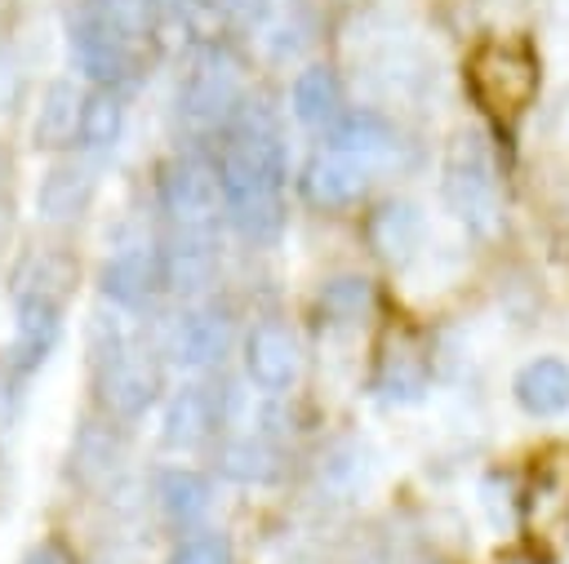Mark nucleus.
<instances>
[{
  "label": "nucleus",
  "instance_id": "obj_1",
  "mask_svg": "<svg viewBox=\"0 0 569 564\" xmlns=\"http://www.w3.org/2000/svg\"><path fill=\"white\" fill-rule=\"evenodd\" d=\"M218 187L227 200V213L236 218V226L249 240H276L284 226V204H280V187H284V151L276 142V133L267 124H244L218 164Z\"/></svg>",
  "mask_w": 569,
  "mask_h": 564
},
{
  "label": "nucleus",
  "instance_id": "obj_2",
  "mask_svg": "<svg viewBox=\"0 0 569 564\" xmlns=\"http://www.w3.org/2000/svg\"><path fill=\"white\" fill-rule=\"evenodd\" d=\"M467 84L476 102L493 115H516L538 93V58L525 40H489L467 62Z\"/></svg>",
  "mask_w": 569,
  "mask_h": 564
},
{
  "label": "nucleus",
  "instance_id": "obj_3",
  "mask_svg": "<svg viewBox=\"0 0 569 564\" xmlns=\"http://www.w3.org/2000/svg\"><path fill=\"white\" fill-rule=\"evenodd\" d=\"M440 195L449 204V213L458 222H467L471 231H493L498 226V173L489 160V147L480 133H462L449 155H445V178H440Z\"/></svg>",
  "mask_w": 569,
  "mask_h": 564
},
{
  "label": "nucleus",
  "instance_id": "obj_4",
  "mask_svg": "<svg viewBox=\"0 0 569 564\" xmlns=\"http://www.w3.org/2000/svg\"><path fill=\"white\" fill-rule=\"evenodd\" d=\"M71 49L80 58V67L93 75V80H124L129 67H133V36L107 18L102 4H89L76 22V36H71Z\"/></svg>",
  "mask_w": 569,
  "mask_h": 564
},
{
  "label": "nucleus",
  "instance_id": "obj_5",
  "mask_svg": "<svg viewBox=\"0 0 569 564\" xmlns=\"http://www.w3.org/2000/svg\"><path fill=\"white\" fill-rule=\"evenodd\" d=\"M218 195H222L218 173L200 160H178L160 182V200L182 226H204L218 213Z\"/></svg>",
  "mask_w": 569,
  "mask_h": 564
},
{
  "label": "nucleus",
  "instance_id": "obj_6",
  "mask_svg": "<svg viewBox=\"0 0 569 564\" xmlns=\"http://www.w3.org/2000/svg\"><path fill=\"white\" fill-rule=\"evenodd\" d=\"M298 342L284 324H258L244 342V369L262 391H289L298 377Z\"/></svg>",
  "mask_w": 569,
  "mask_h": 564
},
{
  "label": "nucleus",
  "instance_id": "obj_7",
  "mask_svg": "<svg viewBox=\"0 0 569 564\" xmlns=\"http://www.w3.org/2000/svg\"><path fill=\"white\" fill-rule=\"evenodd\" d=\"M511 395L516 404L529 413V417H560L569 409V364L560 355H538L529 360L516 382H511Z\"/></svg>",
  "mask_w": 569,
  "mask_h": 564
},
{
  "label": "nucleus",
  "instance_id": "obj_8",
  "mask_svg": "<svg viewBox=\"0 0 569 564\" xmlns=\"http://www.w3.org/2000/svg\"><path fill=\"white\" fill-rule=\"evenodd\" d=\"M365 182H369L365 164L351 160V155H338V151L316 155V160L307 164V173H302V191H307V200L320 204V209L356 204V200L365 195Z\"/></svg>",
  "mask_w": 569,
  "mask_h": 564
},
{
  "label": "nucleus",
  "instance_id": "obj_9",
  "mask_svg": "<svg viewBox=\"0 0 569 564\" xmlns=\"http://www.w3.org/2000/svg\"><path fill=\"white\" fill-rule=\"evenodd\" d=\"M329 147L338 151V155H351V160H378V155H387L391 147H396V133H391V124L378 115V111H369V107H356V111H338L333 120H329Z\"/></svg>",
  "mask_w": 569,
  "mask_h": 564
},
{
  "label": "nucleus",
  "instance_id": "obj_10",
  "mask_svg": "<svg viewBox=\"0 0 569 564\" xmlns=\"http://www.w3.org/2000/svg\"><path fill=\"white\" fill-rule=\"evenodd\" d=\"M369 240L387 262H409L422 244V213L409 200H387L369 222Z\"/></svg>",
  "mask_w": 569,
  "mask_h": 564
},
{
  "label": "nucleus",
  "instance_id": "obj_11",
  "mask_svg": "<svg viewBox=\"0 0 569 564\" xmlns=\"http://www.w3.org/2000/svg\"><path fill=\"white\" fill-rule=\"evenodd\" d=\"M107 293L124 306H142L160 284H164V271H160V258L147 253V249H124L111 258L107 266Z\"/></svg>",
  "mask_w": 569,
  "mask_h": 564
},
{
  "label": "nucleus",
  "instance_id": "obj_12",
  "mask_svg": "<svg viewBox=\"0 0 569 564\" xmlns=\"http://www.w3.org/2000/svg\"><path fill=\"white\" fill-rule=\"evenodd\" d=\"M427 382H431V369H427V355H422L413 342H396V346L382 355V364H378V391H382L387 400H396V404L422 400Z\"/></svg>",
  "mask_w": 569,
  "mask_h": 564
},
{
  "label": "nucleus",
  "instance_id": "obj_13",
  "mask_svg": "<svg viewBox=\"0 0 569 564\" xmlns=\"http://www.w3.org/2000/svg\"><path fill=\"white\" fill-rule=\"evenodd\" d=\"M213 431V395L204 386H182L164 409V440L173 449H191Z\"/></svg>",
  "mask_w": 569,
  "mask_h": 564
},
{
  "label": "nucleus",
  "instance_id": "obj_14",
  "mask_svg": "<svg viewBox=\"0 0 569 564\" xmlns=\"http://www.w3.org/2000/svg\"><path fill=\"white\" fill-rule=\"evenodd\" d=\"M529 520L547 533L569 520V453H556L538 466L533 493H529Z\"/></svg>",
  "mask_w": 569,
  "mask_h": 564
},
{
  "label": "nucleus",
  "instance_id": "obj_15",
  "mask_svg": "<svg viewBox=\"0 0 569 564\" xmlns=\"http://www.w3.org/2000/svg\"><path fill=\"white\" fill-rule=\"evenodd\" d=\"M236 98H240V84H236V75H231L227 67H204V71H196V80H191L187 93H182L191 120H218L222 111L236 107Z\"/></svg>",
  "mask_w": 569,
  "mask_h": 564
},
{
  "label": "nucleus",
  "instance_id": "obj_16",
  "mask_svg": "<svg viewBox=\"0 0 569 564\" xmlns=\"http://www.w3.org/2000/svg\"><path fill=\"white\" fill-rule=\"evenodd\" d=\"M293 115L302 120V124H329L333 115H338V107H342V93H338V80H333V71H325V67H311V71H302L298 80H293Z\"/></svg>",
  "mask_w": 569,
  "mask_h": 564
},
{
  "label": "nucleus",
  "instance_id": "obj_17",
  "mask_svg": "<svg viewBox=\"0 0 569 564\" xmlns=\"http://www.w3.org/2000/svg\"><path fill=\"white\" fill-rule=\"evenodd\" d=\"M227 351V320L218 315H187L178 329H173V355L182 364H209Z\"/></svg>",
  "mask_w": 569,
  "mask_h": 564
},
{
  "label": "nucleus",
  "instance_id": "obj_18",
  "mask_svg": "<svg viewBox=\"0 0 569 564\" xmlns=\"http://www.w3.org/2000/svg\"><path fill=\"white\" fill-rule=\"evenodd\" d=\"M80 107H84V98H80L71 84H49L44 98H40L36 138H40V142H67V138H76Z\"/></svg>",
  "mask_w": 569,
  "mask_h": 564
},
{
  "label": "nucleus",
  "instance_id": "obj_19",
  "mask_svg": "<svg viewBox=\"0 0 569 564\" xmlns=\"http://www.w3.org/2000/svg\"><path fill=\"white\" fill-rule=\"evenodd\" d=\"M151 395H156V373H151L142 360H120V364L111 369V377H107V400H111V409L138 413V409L151 404Z\"/></svg>",
  "mask_w": 569,
  "mask_h": 564
},
{
  "label": "nucleus",
  "instance_id": "obj_20",
  "mask_svg": "<svg viewBox=\"0 0 569 564\" xmlns=\"http://www.w3.org/2000/svg\"><path fill=\"white\" fill-rule=\"evenodd\" d=\"M160 497H164V511L187 524V520L209 511V480L196 471H169L160 480Z\"/></svg>",
  "mask_w": 569,
  "mask_h": 564
},
{
  "label": "nucleus",
  "instance_id": "obj_21",
  "mask_svg": "<svg viewBox=\"0 0 569 564\" xmlns=\"http://www.w3.org/2000/svg\"><path fill=\"white\" fill-rule=\"evenodd\" d=\"M120 102L111 98V93H93V98H84V107H80V124H76V133H80V142L84 147H111L116 138H120Z\"/></svg>",
  "mask_w": 569,
  "mask_h": 564
},
{
  "label": "nucleus",
  "instance_id": "obj_22",
  "mask_svg": "<svg viewBox=\"0 0 569 564\" xmlns=\"http://www.w3.org/2000/svg\"><path fill=\"white\" fill-rule=\"evenodd\" d=\"M160 271H164V280H169L173 289H200V284L209 280V271H213V258H209L204 244H178V249L160 262Z\"/></svg>",
  "mask_w": 569,
  "mask_h": 564
},
{
  "label": "nucleus",
  "instance_id": "obj_23",
  "mask_svg": "<svg viewBox=\"0 0 569 564\" xmlns=\"http://www.w3.org/2000/svg\"><path fill=\"white\" fill-rule=\"evenodd\" d=\"M320 306L333 315V320H356L365 306H369V280H360V275H342V280H333V284H325V293H320Z\"/></svg>",
  "mask_w": 569,
  "mask_h": 564
},
{
  "label": "nucleus",
  "instance_id": "obj_24",
  "mask_svg": "<svg viewBox=\"0 0 569 564\" xmlns=\"http://www.w3.org/2000/svg\"><path fill=\"white\" fill-rule=\"evenodd\" d=\"M227 475H236V480H267L271 475V453L262 444H253V440L231 444L227 449Z\"/></svg>",
  "mask_w": 569,
  "mask_h": 564
},
{
  "label": "nucleus",
  "instance_id": "obj_25",
  "mask_svg": "<svg viewBox=\"0 0 569 564\" xmlns=\"http://www.w3.org/2000/svg\"><path fill=\"white\" fill-rule=\"evenodd\" d=\"M173 564H231V551L222 537H209V533H196L178 546V560Z\"/></svg>",
  "mask_w": 569,
  "mask_h": 564
},
{
  "label": "nucleus",
  "instance_id": "obj_26",
  "mask_svg": "<svg viewBox=\"0 0 569 564\" xmlns=\"http://www.w3.org/2000/svg\"><path fill=\"white\" fill-rule=\"evenodd\" d=\"M480 502H485V511H489V524L493 528H511V484L502 480V475H489L485 484H480Z\"/></svg>",
  "mask_w": 569,
  "mask_h": 564
},
{
  "label": "nucleus",
  "instance_id": "obj_27",
  "mask_svg": "<svg viewBox=\"0 0 569 564\" xmlns=\"http://www.w3.org/2000/svg\"><path fill=\"white\" fill-rule=\"evenodd\" d=\"M71 173H53L44 187H40V204L53 213V218H62V213H71L76 209V200H80V191L67 182Z\"/></svg>",
  "mask_w": 569,
  "mask_h": 564
},
{
  "label": "nucleus",
  "instance_id": "obj_28",
  "mask_svg": "<svg viewBox=\"0 0 569 564\" xmlns=\"http://www.w3.org/2000/svg\"><path fill=\"white\" fill-rule=\"evenodd\" d=\"M213 4L231 18H240V22H258L267 13V0H213Z\"/></svg>",
  "mask_w": 569,
  "mask_h": 564
},
{
  "label": "nucleus",
  "instance_id": "obj_29",
  "mask_svg": "<svg viewBox=\"0 0 569 564\" xmlns=\"http://www.w3.org/2000/svg\"><path fill=\"white\" fill-rule=\"evenodd\" d=\"M27 564H62V555H58L53 546H44V551H36V555H31Z\"/></svg>",
  "mask_w": 569,
  "mask_h": 564
},
{
  "label": "nucleus",
  "instance_id": "obj_30",
  "mask_svg": "<svg viewBox=\"0 0 569 564\" xmlns=\"http://www.w3.org/2000/svg\"><path fill=\"white\" fill-rule=\"evenodd\" d=\"M551 9H556L560 18H569V0H551Z\"/></svg>",
  "mask_w": 569,
  "mask_h": 564
}]
</instances>
